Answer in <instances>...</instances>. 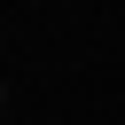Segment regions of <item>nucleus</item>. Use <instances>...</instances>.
I'll list each match as a JSON object with an SVG mask.
<instances>
[{
    "instance_id": "obj_1",
    "label": "nucleus",
    "mask_w": 125,
    "mask_h": 125,
    "mask_svg": "<svg viewBox=\"0 0 125 125\" xmlns=\"http://www.w3.org/2000/svg\"><path fill=\"white\" fill-rule=\"evenodd\" d=\"M0 109H8V78H0Z\"/></svg>"
}]
</instances>
